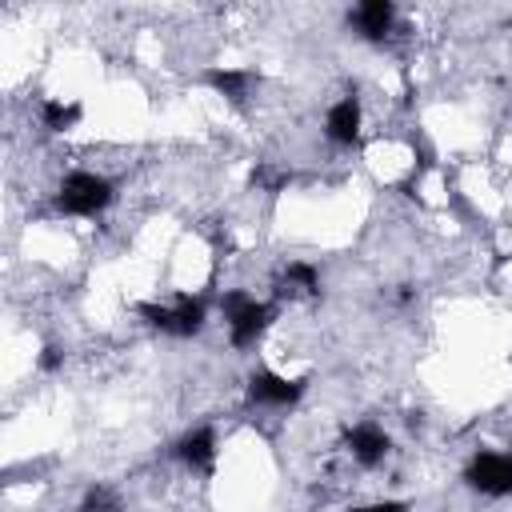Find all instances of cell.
<instances>
[{"mask_svg": "<svg viewBox=\"0 0 512 512\" xmlns=\"http://www.w3.org/2000/svg\"><path fill=\"white\" fill-rule=\"evenodd\" d=\"M344 444H348V452H352L364 468H372V464H380V460L388 456V436H384L376 424H356V428H348V432H344Z\"/></svg>", "mask_w": 512, "mask_h": 512, "instance_id": "obj_6", "label": "cell"}, {"mask_svg": "<svg viewBox=\"0 0 512 512\" xmlns=\"http://www.w3.org/2000/svg\"><path fill=\"white\" fill-rule=\"evenodd\" d=\"M40 120L48 132H68L76 120H80V104H60V100H48L40 108Z\"/></svg>", "mask_w": 512, "mask_h": 512, "instance_id": "obj_11", "label": "cell"}, {"mask_svg": "<svg viewBox=\"0 0 512 512\" xmlns=\"http://www.w3.org/2000/svg\"><path fill=\"white\" fill-rule=\"evenodd\" d=\"M224 320H228L232 344H236V348H248V344H256V336L268 328L272 308L248 300L244 292H228V296H224Z\"/></svg>", "mask_w": 512, "mask_h": 512, "instance_id": "obj_2", "label": "cell"}, {"mask_svg": "<svg viewBox=\"0 0 512 512\" xmlns=\"http://www.w3.org/2000/svg\"><path fill=\"white\" fill-rule=\"evenodd\" d=\"M204 80H208L216 92H224L228 100H236V104H240V100H244V88H248V80H252V76H248V72H232V68H212Z\"/></svg>", "mask_w": 512, "mask_h": 512, "instance_id": "obj_10", "label": "cell"}, {"mask_svg": "<svg viewBox=\"0 0 512 512\" xmlns=\"http://www.w3.org/2000/svg\"><path fill=\"white\" fill-rule=\"evenodd\" d=\"M176 456H180L188 468H196V472H212V464H216V436H212V428L188 432V436L176 444Z\"/></svg>", "mask_w": 512, "mask_h": 512, "instance_id": "obj_7", "label": "cell"}, {"mask_svg": "<svg viewBox=\"0 0 512 512\" xmlns=\"http://www.w3.org/2000/svg\"><path fill=\"white\" fill-rule=\"evenodd\" d=\"M108 200H112V184L96 172H72L56 192V208L72 216H96L100 208H108Z\"/></svg>", "mask_w": 512, "mask_h": 512, "instance_id": "obj_1", "label": "cell"}, {"mask_svg": "<svg viewBox=\"0 0 512 512\" xmlns=\"http://www.w3.org/2000/svg\"><path fill=\"white\" fill-rule=\"evenodd\" d=\"M320 292V276H316V268L312 264H288V272H284V288L280 292Z\"/></svg>", "mask_w": 512, "mask_h": 512, "instance_id": "obj_12", "label": "cell"}, {"mask_svg": "<svg viewBox=\"0 0 512 512\" xmlns=\"http://www.w3.org/2000/svg\"><path fill=\"white\" fill-rule=\"evenodd\" d=\"M112 508V492L108 488H92L84 500V512H108Z\"/></svg>", "mask_w": 512, "mask_h": 512, "instance_id": "obj_13", "label": "cell"}, {"mask_svg": "<svg viewBox=\"0 0 512 512\" xmlns=\"http://www.w3.org/2000/svg\"><path fill=\"white\" fill-rule=\"evenodd\" d=\"M136 312H140L152 328L172 332V336H192V332H200V324H204V304L192 300V296H176L172 308H164V304H136Z\"/></svg>", "mask_w": 512, "mask_h": 512, "instance_id": "obj_3", "label": "cell"}, {"mask_svg": "<svg viewBox=\"0 0 512 512\" xmlns=\"http://www.w3.org/2000/svg\"><path fill=\"white\" fill-rule=\"evenodd\" d=\"M304 388H308V376L284 380V376L260 368V372H252V380H248V400H256V404H296V400L304 396Z\"/></svg>", "mask_w": 512, "mask_h": 512, "instance_id": "obj_5", "label": "cell"}, {"mask_svg": "<svg viewBox=\"0 0 512 512\" xmlns=\"http://www.w3.org/2000/svg\"><path fill=\"white\" fill-rule=\"evenodd\" d=\"M468 488L484 496H512V452H480L464 468Z\"/></svg>", "mask_w": 512, "mask_h": 512, "instance_id": "obj_4", "label": "cell"}, {"mask_svg": "<svg viewBox=\"0 0 512 512\" xmlns=\"http://www.w3.org/2000/svg\"><path fill=\"white\" fill-rule=\"evenodd\" d=\"M392 4L388 0H368V4H360L356 12H352V24L360 28V36H368V40H384L388 36V28H392Z\"/></svg>", "mask_w": 512, "mask_h": 512, "instance_id": "obj_9", "label": "cell"}, {"mask_svg": "<svg viewBox=\"0 0 512 512\" xmlns=\"http://www.w3.org/2000/svg\"><path fill=\"white\" fill-rule=\"evenodd\" d=\"M324 128H328V140H336V144H352L356 132H360V104H356V96H344L340 104H332Z\"/></svg>", "mask_w": 512, "mask_h": 512, "instance_id": "obj_8", "label": "cell"}, {"mask_svg": "<svg viewBox=\"0 0 512 512\" xmlns=\"http://www.w3.org/2000/svg\"><path fill=\"white\" fill-rule=\"evenodd\" d=\"M56 364H60V348H44V356H40V368H48V372H52Z\"/></svg>", "mask_w": 512, "mask_h": 512, "instance_id": "obj_15", "label": "cell"}, {"mask_svg": "<svg viewBox=\"0 0 512 512\" xmlns=\"http://www.w3.org/2000/svg\"><path fill=\"white\" fill-rule=\"evenodd\" d=\"M352 512H408V504H400V500H384V504H368V508H352Z\"/></svg>", "mask_w": 512, "mask_h": 512, "instance_id": "obj_14", "label": "cell"}]
</instances>
